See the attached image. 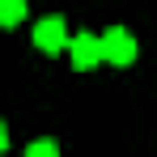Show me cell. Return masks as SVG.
Instances as JSON below:
<instances>
[{
    "instance_id": "cell-1",
    "label": "cell",
    "mask_w": 157,
    "mask_h": 157,
    "mask_svg": "<svg viewBox=\"0 0 157 157\" xmlns=\"http://www.w3.org/2000/svg\"><path fill=\"white\" fill-rule=\"evenodd\" d=\"M30 43H34L43 55H64V51H68V43H72L68 21H64L59 13H43V17L30 26Z\"/></svg>"
},
{
    "instance_id": "cell-2",
    "label": "cell",
    "mask_w": 157,
    "mask_h": 157,
    "mask_svg": "<svg viewBox=\"0 0 157 157\" xmlns=\"http://www.w3.org/2000/svg\"><path fill=\"white\" fill-rule=\"evenodd\" d=\"M102 55H106V64H110V68H132V64H136V55H140V47H136L132 30L106 26V30H102Z\"/></svg>"
},
{
    "instance_id": "cell-3",
    "label": "cell",
    "mask_w": 157,
    "mask_h": 157,
    "mask_svg": "<svg viewBox=\"0 0 157 157\" xmlns=\"http://www.w3.org/2000/svg\"><path fill=\"white\" fill-rule=\"evenodd\" d=\"M68 64H72L77 72H94L98 64H106V55H102V34H94V30H77L72 43H68Z\"/></svg>"
},
{
    "instance_id": "cell-4",
    "label": "cell",
    "mask_w": 157,
    "mask_h": 157,
    "mask_svg": "<svg viewBox=\"0 0 157 157\" xmlns=\"http://www.w3.org/2000/svg\"><path fill=\"white\" fill-rule=\"evenodd\" d=\"M30 17V0H0V30H17Z\"/></svg>"
},
{
    "instance_id": "cell-5",
    "label": "cell",
    "mask_w": 157,
    "mask_h": 157,
    "mask_svg": "<svg viewBox=\"0 0 157 157\" xmlns=\"http://www.w3.org/2000/svg\"><path fill=\"white\" fill-rule=\"evenodd\" d=\"M21 157H64V153H59V144H55L51 136H38V140H30V144H26V153H21Z\"/></svg>"
},
{
    "instance_id": "cell-6",
    "label": "cell",
    "mask_w": 157,
    "mask_h": 157,
    "mask_svg": "<svg viewBox=\"0 0 157 157\" xmlns=\"http://www.w3.org/2000/svg\"><path fill=\"white\" fill-rule=\"evenodd\" d=\"M9 153V123H4V119H0V157Z\"/></svg>"
}]
</instances>
